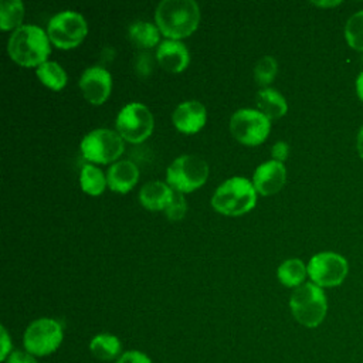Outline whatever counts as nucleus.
Instances as JSON below:
<instances>
[{
    "instance_id": "obj_1",
    "label": "nucleus",
    "mask_w": 363,
    "mask_h": 363,
    "mask_svg": "<svg viewBox=\"0 0 363 363\" xmlns=\"http://www.w3.org/2000/svg\"><path fill=\"white\" fill-rule=\"evenodd\" d=\"M155 21L167 40H180L197 28L200 9L193 0H163L156 7Z\"/></svg>"
},
{
    "instance_id": "obj_2",
    "label": "nucleus",
    "mask_w": 363,
    "mask_h": 363,
    "mask_svg": "<svg viewBox=\"0 0 363 363\" xmlns=\"http://www.w3.org/2000/svg\"><path fill=\"white\" fill-rule=\"evenodd\" d=\"M7 52L23 67H40L51 52L48 34L38 26L26 24L13 31L7 43Z\"/></svg>"
},
{
    "instance_id": "obj_3",
    "label": "nucleus",
    "mask_w": 363,
    "mask_h": 363,
    "mask_svg": "<svg viewBox=\"0 0 363 363\" xmlns=\"http://www.w3.org/2000/svg\"><path fill=\"white\" fill-rule=\"evenodd\" d=\"M257 203V190L245 177H231L221 183L213 197L211 206L224 216H242L254 208Z\"/></svg>"
},
{
    "instance_id": "obj_4",
    "label": "nucleus",
    "mask_w": 363,
    "mask_h": 363,
    "mask_svg": "<svg viewBox=\"0 0 363 363\" xmlns=\"http://www.w3.org/2000/svg\"><path fill=\"white\" fill-rule=\"evenodd\" d=\"M289 308L298 323L306 328L319 326L328 312V299L323 288L305 282L295 288L289 298Z\"/></svg>"
},
{
    "instance_id": "obj_5",
    "label": "nucleus",
    "mask_w": 363,
    "mask_h": 363,
    "mask_svg": "<svg viewBox=\"0 0 363 363\" xmlns=\"http://www.w3.org/2000/svg\"><path fill=\"white\" fill-rule=\"evenodd\" d=\"M208 177V164L196 155L176 157L166 172V183L177 193H190L201 187Z\"/></svg>"
},
{
    "instance_id": "obj_6",
    "label": "nucleus",
    "mask_w": 363,
    "mask_h": 363,
    "mask_svg": "<svg viewBox=\"0 0 363 363\" xmlns=\"http://www.w3.org/2000/svg\"><path fill=\"white\" fill-rule=\"evenodd\" d=\"M81 153L91 163L106 164L123 153V139L112 129H94L81 140Z\"/></svg>"
},
{
    "instance_id": "obj_7",
    "label": "nucleus",
    "mask_w": 363,
    "mask_h": 363,
    "mask_svg": "<svg viewBox=\"0 0 363 363\" xmlns=\"http://www.w3.org/2000/svg\"><path fill=\"white\" fill-rule=\"evenodd\" d=\"M88 33L85 18L72 10L57 13L48 21L47 34L50 41L61 50L75 48L82 43Z\"/></svg>"
},
{
    "instance_id": "obj_8",
    "label": "nucleus",
    "mask_w": 363,
    "mask_h": 363,
    "mask_svg": "<svg viewBox=\"0 0 363 363\" xmlns=\"http://www.w3.org/2000/svg\"><path fill=\"white\" fill-rule=\"evenodd\" d=\"M271 129V121L258 109L242 108L233 113L230 119V132L235 140L247 146L262 143Z\"/></svg>"
},
{
    "instance_id": "obj_9",
    "label": "nucleus",
    "mask_w": 363,
    "mask_h": 363,
    "mask_svg": "<svg viewBox=\"0 0 363 363\" xmlns=\"http://www.w3.org/2000/svg\"><path fill=\"white\" fill-rule=\"evenodd\" d=\"M153 130V116L140 102L125 105L116 116V132L130 143L146 140Z\"/></svg>"
},
{
    "instance_id": "obj_10",
    "label": "nucleus",
    "mask_w": 363,
    "mask_h": 363,
    "mask_svg": "<svg viewBox=\"0 0 363 363\" xmlns=\"http://www.w3.org/2000/svg\"><path fill=\"white\" fill-rule=\"evenodd\" d=\"M62 342V326L55 319L41 318L31 322L24 332V347L33 356H45Z\"/></svg>"
},
{
    "instance_id": "obj_11",
    "label": "nucleus",
    "mask_w": 363,
    "mask_h": 363,
    "mask_svg": "<svg viewBox=\"0 0 363 363\" xmlns=\"http://www.w3.org/2000/svg\"><path fill=\"white\" fill-rule=\"evenodd\" d=\"M306 267L311 281L320 288H332L340 285L349 271L346 258L332 251L315 254Z\"/></svg>"
},
{
    "instance_id": "obj_12",
    "label": "nucleus",
    "mask_w": 363,
    "mask_h": 363,
    "mask_svg": "<svg viewBox=\"0 0 363 363\" xmlns=\"http://www.w3.org/2000/svg\"><path fill=\"white\" fill-rule=\"evenodd\" d=\"M79 88L89 104L101 105L111 95L112 77L109 71L101 65L89 67L79 78Z\"/></svg>"
},
{
    "instance_id": "obj_13",
    "label": "nucleus",
    "mask_w": 363,
    "mask_h": 363,
    "mask_svg": "<svg viewBox=\"0 0 363 363\" xmlns=\"http://www.w3.org/2000/svg\"><path fill=\"white\" fill-rule=\"evenodd\" d=\"M286 180V170L284 163L277 160H268L261 163L252 176V184L257 193L262 196H271L278 193Z\"/></svg>"
},
{
    "instance_id": "obj_14",
    "label": "nucleus",
    "mask_w": 363,
    "mask_h": 363,
    "mask_svg": "<svg viewBox=\"0 0 363 363\" xmlns=\"http://www.w3.org/2000/svg\"><path fill=\"white\" fill-rule=\"evenodd\" d=\"M207 119V111L199 101L182 102L172 115L174 128L182 133H196L204 125Z\"/></svg>"
},
{
    "instance_id": "obj_15",
    "label": "nucleus",
    "mask_w": 363,
    "mask_h": 363,
    "mask_svg": "<svg viewBox=\"0 0 363 363\" xmlns=\"http://www.w3.org/2000/svg\"><path fill=\"white\" fill-rule=\"evenodd\" d=\"M159 65L169 72H182L190 62L187 47L179 40H164L159 44L156 51Z\"/></svg>"
},
{
    "instance_id": "obj_16",
    "label": "nucleus",
    "mask_w": 363,
    "mask_h": 363,
    "mask_svg": "<svg viewBox=\"0 0 363 363\" xmlns=\"http://www.w3.org/2000/svg\"><path fill=\"white\" fill-rule=\"evenodd\" d=\"M139 179V170L130 160L115 162L106 173L108 187L116 193H128Z\"/></svg>"
},
{
    "instance_id": "obj_17",
    "label": "nucleus",
    "mask_w": 363,
    "mask_h": 363,
    "mask_svg": "<svg viewBox=\"0 0 363 363\" xmlns=\"http://www.w3.org/2000/svg\"><path fill=\"white\" fill-rule=\"evenodd\" d=\"M174 196V190L164 182L146 183L139 191V200L147 210H166Z\"/></svg>"
},
{
    "instance_id": "obj_18",
    "label": "nucleus",
    "mask_w": 363,
    "mask_h": 363,
    "mask_svg": "<svg viewBox=\"0 0 363 363\" xmlns=\"http://www.w3.org/2000/svg\"><path fill=\"white\" fill-rule=\"evenodd\" d=\"M255 102L258 111L264 113L269 121L284 116L288 111L286 99L281 92L274 88H262L261 91H258Z\"/></svg>"
},
{
    "instance_id": "obj_19",
    "label": "nucleus",
    "mask_w": 363,
    "mask_h": 363,
    "mask_svg": "<svg viewBox=\"0 0 363 363\" xmlns=\"http://www.w3.org/2000/svg\"><path fill=\"white\" fill-rule=\"evenodd\" d=\"M308 275V267L299 258L285 259L277 271V277L279 282L288 288H298L305 284V278Z\"/></svg>"
},
{
    "instance_id": "obj_20",
    "label": "nucleus",
    "mask_w": 363,
    "mask_h": 363,
    "mask_svg": "<svg viewBox=\"0 0 363 363\" xmlns=\"http://www.w3.org/2000/svg\"><path fill=\"white\" fill-rule=\"evenodd\" d=\"M89 350L99 360H113L121 353V340L111 333H99L91 340Z\"/></svg>"
},
{
    "instance_id": "obj_21",
    "label": "nucleus",
    "mask_w": 363,
    "mask_h": 363,
    "mask_svg": "<svg viewBox=\"0 0 363 363\" xmlns=\"http://www.w3.org/2000/svg\"><path fill=\"white\" fill-rule=\"evenodd\" d=\"M160 30L149 21H135L129 27V38L138 48H152L159 43Z\"/></svg>"
},
{
    "instance_id": "obj_22",
    "label": "nucleus",
    "mask_w": 363,
    "mask_h": 363,
    "mask_svg": "<svg viewBox=\"0 0 363 363\" xmlns=\"http://www.w3.org/2000/svg\"><path fill=\"white\" fill-rule=\"evenodd\" d=\"M37 77L43 85H45L52 91L62 89L67 85V79H68L64 68L54 61H47L41 64L37 68Z\"/></svg>"
},
{
    "instance_id": "obj_23",
    "label": "nucleus",
    "mask_w": 363,
    "mask_h": 363,
    "mask_svg": "<svg viewBox=\"0 0 363 363\" xmlns=\"http://www.w3.org/2000/svg\"><path fill=\"white\" fill-rule=\"evenodd\" d=\"M81 189L89 196H99L108 184L106 176L94 164H84L79 174Z\"/></svg>"
},
{
    "instance_id": "obj_24",
    "label": "nucleus",
    "mask_w": 363,
    "mask_h": 363,
    "mask_svg": "<svg viewBox=\"0 0 363 363\" xmlns=\"http://www.w3.org/2000/svg\"><path fill=\"white\" fill-rule=\"evenodd\" d=\"M24 17V4L20 0H3L0 3V28L11 30L21 27Z\"/></svg>"
},
{
    "instance_id": "obj_25",
    "label": "nucleus",
    "mask_w": 363,
    "mask_h": 363,
    "mask_svg": "<svg viewBox=\"0 0 363 363\" xmlns=\"http://www.w3.org/2000/svg\"><path fill=\"white\" fill-rule=\"evenodd\" d=\"M345 38L353 50L363 52V10L352 14L346 21Z\"/></svg>"
},
{
    "instance_id": "obj_26",
    "label": "nucleus",
    "mask_w": 363,
    "mask_h": 363,
    "mask_svg": "<svg viewBox=\"0 0 363 363\" xmlns=\"http://www.w3.org/2000/svg\"><path fill=\"white\" fill-rule=\"evenodd\" d=\"M277 72H278L277 60L271 55H265L261 60H258L254 67L255 82L261 86H267L274 81Z\"/></svg>"
},
{
    "instance_id": "obj_27",
    "label": "nucleus",
    "mask_w": 363,
    "mask_h": 363,
    "mask_svg": "<svg viewBox=\"0 0 363 363\" xmlns=\"http://www.w3.org/2000/svg\"><path fill=\"white\" fill-rule=\"evenodd\" d=\"M186 210H187V204H186L184 196L182 193L174 191V196H173L170 204L166 207L164 214L169 220L177 221V220H182L184 217Z\"/></svg>"
},
{
    "instance_id": "obj_28",
    "label": "nucleus",
    "mask_w": 363,
    "mask_h": 363,
    "mask_svg": "<svg viewBox=\"0 0 363 363\" xmlns=\"http://www.w3.org/2000/svg\"><path fill=\"white\" fill-rule=\"evenodd\" d=\"M116 363H152L150 359L138 350H129L125 352L123 354H121V357L118 359Z\"/></svg>"
},
{
    "instance_id": "obj_29",
    "label": "nucleus",
    "mask_w": 363,
    "mask_h": 363,
    "mask_svg": "<svg viewBox=\"0 0 363 363\" xmlns=\"http://www.w3.org/2000/svg\"><path fill=\"white\" fill-rule=\"evenodd\" d=\"M152 58H150V54H146V52H142L138 58H136V72L140 75V77H146L152 72Z\"/></svg>"
},
{
    "instance_id": "obj_30",
    "label": "nucleus",
    "mask_w": 363,
    "mask_h": 363,
    "mask_svg": "<svg viewBox=\"0 0 363 363\" xmlns=\"http://www.w3.org/2000/svg\"><path fill=\"white\" fill-rule=\"evenodd\" d=\"M271 155H272L274 160L282 163L284 160H286V157H288V155H289V146H288V143L284 142V140L277 142V143L272 146V149H271Z\"/></svg>"
},
{
    "instance_id": "obj_31",
    "label": "nucleus",
    "mask_w": 363,
    "mask_h": 363,
    "mask_svg": "<svg viewBox=\"0 0 363 363\" xmlns=\"http://www.w3.org/2000/svg\"><path fill=\"white\" fill-rule=\"evenodd\" d=\"M7 363H37V360L30 353H26V352H21V350H16V352L9 354Z\"/></svg>"
},
{
    "instance_id": "obj_32",
    "label": "nucleus",
    "mask_w": 363,
    "mask_h": 363,
    "mask_svg": "<svg viewBox=\"0 0 363 363\" xmlns=\"http://www.w3.org/2000/svg\"><path fill=\"white\" fill-rule=\"evenodd\" d=\"M10 349H11V342H10V339H9V335H7L6 328L1 326V356H0L1 360H4V359L7 357Z\"/></svg>"
},
{
    "instance_id": "obj_33",
    "label": "nucleus",
    "mask_w": 363,
    "mask_h": 363,
    "mask_svg": "<svg viewBox=\"0 0 363 363\" xmlns=\"http://www.w3.org/2000/svg\"><path fill=\"white\" fill-rule=\"evenodd\" d=\"M356 94L359 99L363 102V71L356 78Z\"/></svg>"
},
{
    "instance_id": "obj_34",
    "label": "nucleus",
    "mask_w": 363,
    "mask_h": 363,
    "mask_svg": "<svg viewBox=\"0 0 363 363\" xmlns=\"http://www.w3.org/2000/svg\"><path fill=\"white\" fill-rule=\"evenodd\" d=\"M356 147H357V153H359V156L363 159V126L359 129L357 139H356Z\"/></svg>"
},
{
    "instance_id": "obj_35",
    "label": "nucleus",
    "mask_w": 363,
    "mask_h": 363,
    "mask_svg": "<svg viewBox=\"0 0 363 363\" xmlns=\"http://www.w3.org/2000/svg\"><path fill=\"white\" fill-rule=\"evenodd\" d=\"M340 1H330V3H328V1H318V3H313V4H316V6H320V7H329V6H337Z\"/></svg>"
}]
</instances>
